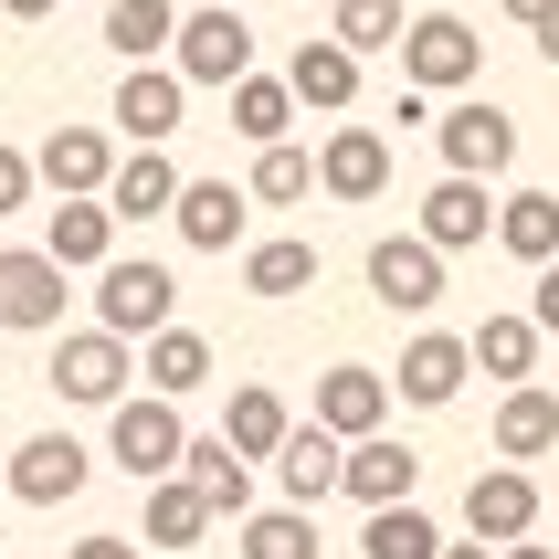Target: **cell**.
Returning <instances> with one entry per match:
<instances>
[{
  "label": "cell",
  "instance_id": "cell-1",
  "mask_svg": "<svg viewBox=\"0 0 559 559\" xmlns=\"http://www.w3.org/2000/svg\"><path fill=\"white\" fill-rule=\"evenodd\" d=\"M169 317H180V275H169V264H148V253H117V264L95 275V328H106V338L148 348Z\"/></svg>",
  "mask_w": 559,
  "mask_h": 559
},
{
  "label": "cell",
  "instance_id": "cell-2",
  "mask_svg": "<svg viewBox=\"0 0 559 559\" xmlns=\"http://www.w3.org/2000/svg\"><path fill=\"white\" fill-rule=\"evenodd\" d=\"M475 63H486V43H475L465 11H412L402 22V85L412 95H475Z\"/></svg>",
  "mask_w": 559,
  "mask_h": 559
},
{
  "label": "cell",
  "instance_id": "cell-3",
  "mask_svg": "<svg viewBox=\"0 0 559 559\" xmlns=\"http://www.w3.org/2000/svg\"><path fill=\"white\" fill-rule=\"evenodd\" d=\"M433 148H443V180H507L518 169V117L497 95H454L433 117Z\"/></svg>",
  "mask_w": 559,
  "mask_h": 559
},
{
  "label": "cell",
  "instance_id": "cell-4",
  "mask_svg": "<svg viewBox=\"0 0 559 559\" xmlns=\"http://www.w3.org/2000/svg\"><path fill=\"white\" fill-rule=\"evenodd\" d=\"M106 454H117L138 486H158V475H180V454H190V423H180V402H158V391H127L117 412H106Z\"/></svg>",
  "mask_w": 559,
  "mask_h": 559
},
{
  "label": "cell",
  "instance_id": "cell-5",
  "mask_svg": "<svg viewBox=\"0 0 559 559\" xmlns=\"http://www.w3.org/2000/svg\"><path fill=\"white\" fill-rule=\"evenodd\" d=\"M63 391V402H85V412H117L127 391H138V348L106 338V328H63L53 338V370H43Z\"/></svg>",
  "mask_w": 559,
  "mask_h": 559
},
{
  "label": "cell",
  "instance_id": "cell-6",
  "mask_svg": "<svg viewBox=\"0 0 559 559\" xmlns=\"http://www.w3.org/2000/svg\"><path fill=\"white\" fill-rule=\"evenodd\" d=\"M169 74L180 85H243L253 74V32H243V11L233 0H212V11H180V43H169Z\"/></svg>",
  "mask_w": 559,
  "mask_h": 559
},
{
  "label": "cell",
  "instance_id": "cell-7",
  "mask_svg": "<svg viewBox=\"0 0 559 559\" xmlns=\"http://www.w3.org/2000/svg\"><path fill=\"white\" fill-rule=\"evenodd\" d=\"M63 307H74V275H63L43 243H11V253H0V328L63 338Z\"/></svg>",
  "mask_w": 559,
  "mask_h": 559
},
{
  "label": "cell",
  "instance_id": "cell-8",
  "mask_svg": "<svg viewBox=\"0 0 559 559\" xmlns=\"http://www.w3.org/2000/svg\"><path fill=\"white\" fill-rule=\"evenodd\" d=\"M190 117V85L169 74V63H127L117 74V106H106V127H117L127 148H169Z\"/></svg>",
  "mask_w": 559,
  "mask_h": 559
},
{
  "label": "cell",
  "instance_id": "cell-9",
  "mask_svg": "<svg viewBox=\"0 0 559 559\" xmlns=\"http://www.w3.org/2000/svg\"><path fill=\"white\" fill-rule=\"evenodd\" d=\"M359 275H370V296H380L391 317H433V307H443V253L423 243V233H380Z\"/></svg>",
  "mask_w": 559,
  "mask_h": 559
},
{
  "label": "cell",
  "instance_id": "cell-10",
  "mask_svg": "<svg viewBox=\"0 0 559 559\" xmlns=\"http://www.w3.org/2000/svg\"><path fill=\"white\" fill-rule=\"evenodd\" d=\"M117 138L106 127H53L43 148H32V180L53 190V201H106V180H117Z\"/></svg>",
  "mask_w": 559,
  "mask_h": 559
},
{
  "label": "cell",
  "instance_id": "cell-11",
  "mask_svg": "<svg viewBox=\"0 0 559 559\" xmlns=\"http://www.w3.org/2000/svg\"><path fill=\"white\" fill-rule=\"evenodd\" d=\"M85 475H95V454L74 433H32L22 454L0 465V486H11L22 507H74V497H85Z\"/></svg>",
  "mask_w": 559,
  "mask_h": 559
},
{
  "label": "cell",
  "instance_id": "cell-12",
  "mask_svg": "<svg viewBox=\"0 0 559 559\" xmlns=\"http://www.w3.org/2000/svg\"><path fill=\"white\" fill-rule=\"evenodd\" d=\"M465 528H475V549H518L538 528V475L528 465H486L465 486Z\"/></svg>",
  "mask_w": 559,
  "mask_h": 559
},
{
  "label": "cell",
  "instance_id": "cell-13",
  "mask_svg": "<svg viewBox=\"0 0 559 559\" xmlns=\"http://www.w3.org/2000/svg\"><path fill=\"white\" fill-rule=\"evenodd\" d=\"M317 190L328 201H380L391 190V138L380 127H328L317 138Z\"/></svg>",
  "mask_w": 559,
  "mask_h": 559
},
{
  "label": "cell",
  "instance_id": "cell-14",
  "mask_svg": "<svg viewBox=\"0 0 559 559\" xmlns=\"http://www.w3.org/2000/svg\"><path fill=\"white\" fill-rule=\"evenodd\" d=\"M317 433H338V443L391 433V380H380V370H359V359H338V370L317 380Z\"/></svg>",
  "mask_w": 559,
  "mask_h": 559
},
{
  "label": "cell",
  "instance_id": "cell-15",
  "mask_svg": "<svg viewBox=\"0 0 559 559\" xmlns=\"http://www.w3.org/2000/svg\"><path fill=\"white\" fill-rule=\"evenodd\" d=\"M412 486H423V454L402 433H370L338 454V497H359V507H412Z\"/></svg>",
  "mask_w": 559,
  "mask_h": 559
},
{
  "label": "cell",
  "instance_id": "cell-16",
  "mask_svg": "<svg viewBox=\"0 0 559 559\" xmlns=\"http://www.w3.org/2000/svg\"><path fill=\"white\" fill-rule=\"evenodd\" d=\"M285 95H296L307 117H348V106H359V53H338L328 32L296 43V53H285Z\"/></svg>",
  "mask_w": 559,
  "mask_h": 559
},
{
  "label": "cell",
  "instance_id": "cell-17",
  "mask_svg": "<svg viewBox=\"0 0 559 559\" xmlns=\"http://www.w3.org/2000/svg\"><path fill=\"white\" fill-rule=\"evenodd\" d=\"M43 253H53L63 275H106L117 264V212L106 201H53L43 212Z\"/></svg>",
  "mask_w": 559,
  "mask_h": 559
},
{
  "label": "cell",
  "instance_id": "cell-18",
  "mask_svg": "<svg viewBox=\"0 0 559 559\" xmlns=\"http://www.w3.org/2000/svg\"><path fill=\"white\" fill-rule=\"evenodd\" d=\"M433 253H475L486 233H497V201H486V180H433L423 190V222H412Z\"/></svg>",
  "mask_w": 559,
  "mask_h": 559
},
{
  "label": "cell",
  "instance_id": "cell-19",
  "mask_svg": "<svg viewBox=\"0 0 559 559\" xmlns=\"http://www.w3.org/2000/svg\"><path fill=\"white\" fill-rule=\"evenodd\" d=\"M180 486H190L201 507H212V518H233V528L253 518V465H243V454H233L222 433H190V454H180Z\"/></svg>",
  "mask_w": 559,
  "mask_h": 559
},
{
  "label": "cell",
  "instance_id": "cell-20",
  "mask_svg": "<svg viewBox=\"0 0 559 559\" xmlns=\"http://www.w3.org/2000/svg\"><path fill=\"white\" fill-rule=\"evenodd\" d=\"M475 380V359H465V338H443V328H423V338L402 348V370H391V391H402L412 412H443L454 391Z\"/></svg>",
  "mask_w": 559,
  "mask_h": 559
},
{
  "label": "cell",
  "instance_id": "cell-21",
  "mask_svg": "<svg viewBox=\"0 0 559 559\" xmlns=\"http://www.w3.org/2000/svg\"><path fill=\"white\" fill-rule=\"evenodd\" d=\"M285 433H296V412H285L275 380H233V402H222V443H233L243 465H275Z\"/></svg>",
  "mask_w": 559,
  "mask_h": 559
},
{
  "label": "cell",
  "instance_id": "cell-22",
  "mask_svg": "<svg viewBox=\"0 0 559 559\" xmlns=\"http://www.w3.org/2000/svg\"><path fill=\"white\" fill-rule=\"evenodd\" d=\"M338 454H348L338 433H317V423H296V433L275 443V486H285V507H307V518H317V507L338 497Z\"/></svg>",
  "mask_w": 559,
  "mask_h": 559
},
{
  "label": "cell",
  "instance_id": "cell-23",
  "mask_svg": "<svg viewBox=\"0 0 559 559\" xmlns=\"http://www.w3.org/2000/svg\"><path fill=\"white\" fill-rule=\"evenodd\" d=\"M243 212H253V201L233 180H180V201H169V222H180L190 253H233V243H243Z\"/></svg>",
  "mask_w": 559,
  "mask_h": 559
},
{
  "label": "cell",
  "instance_id": "cell-24",
  "mask_svg": "<svg viewBox=\"0 0 559 559\" xmlns=\"http://www.w3.org/2000/svg\"><path fill=\"white\" fill-rule=\"evenodd\" d=\"M138 380H148L158 402H190V391L212 380V338H201V328H180V317H169V328H158V338L138 348Z\"/></svg>",
  "mask_w": 559,
  "mask_h": 559
},
{
  "label": "cell",
  "instance_id": "cell-25",
  "mask_svg": "<svg viewBox=\"0 0 559 559\" xmlns=\"http://www.w3.org/2000/svg\"><path fill=\"white\" fill-rule=\"evenodd\" d=\"M180 201V169H169V148H127L117 158V180H106V212H117V233L127 222H158Z\"/></svg>",
  "mask_w": 559,
  "mask_h": 559
},
{
  "label": "cell",
  "instance_id": "cell-26",
  "mask_svg": "<svg viewBox=\"0 0 559 559\" xmlns=\"http://www.w3.org/2000/svg\"><path fill=\"white\" fill-rule=\"evenodd\" d=\"M559 443V391H538V380H518L497 402V465H538Z\"/></svg>",
  "mask_w": 559,
  "mask_h": 559
},
{
  "label": "cell",
  "instance_id": "cell-27",
  "mask_svg": "<svg viewBox=\"0 0 559 559\" xmlns=\"http://www.w3.org/2000/svg\"><path fill=\"white\" fill-rule=\"evenodd\" d=\"M497 243L518 253V264H559V190H507L497 201Z\"/></svg>",
  "mask_w": 559,
  "mask_h": 559
},
{
  "label": "cell",
  "instance_id": "cell-28",
  "mask_svg": "<svg viewBox=\"0 0 559 559\" xmlns=\"http://www.w3.org/2000/svg\"><path fill=\"white\" fill-rule=\"evenodd\" d=\"M169 43H180V0H106V53L169 63Z\"/></svg>",
  "mask_w": 559,
  "mask_h": 559
},
{
  "label": "cell",
  "instance_id": "cell-29",
  "mask_svg": "<svg viewBox=\"0 0 559 559\" xmlns=\"http://www.w3.org/2000/svg\"><path fill=\"white\" fill-rule=\"evenodd\" d=\"M465 359L518 391V380H538V328H528V317H475V328H465Z\"/></svg>",
  "mask_w": 559,
  "mask_h": 559
},
{
  "label": "cell",
  "instance_id": "cell-30",
  "mask_svg": "<svg viewBox=\"0 0 559 559\" xmlns=\"http://www.w3.org/2000/svg\"><path fill=\"white\" fill-rule=\"evenodd\" d=\"M138 497H148V549H201V538L222 528V518L190 497L180 475H158V486H138Z\"/></svg>",
  "mask_w": 559,
  "mask_h": 559
},
{
  "label": "cell",
  "instance_id": "cell-31",
  "mask_svg": "<svg viewBox=\"0 0 559 559\" xmlns=\"http://www.w3.org/2000/svg\"><path fill=\"white\" fill-rule=\"evenodd\" d=\"M359 559H443V528L423 507H370V528H359Z\"/></svg>",
  "mask_w": 559,
  "mask_h": 559
},
{
  "label": "cell",
  "instance_id": "cell-32",
  "mask_svg": "<svg viewBox=\"0 0 559 559\" xmlns=\"http://www.w3.org/2000/svg\"><path fill=\"white\" fill-rule=\"evenodd\" d=\"M243 201H317V158L296 148V138H275V148H253V180H243Z\"/></svg>",
  "mask_w": 559,
  "mask_h": 559
},
{
  "label": "cell",
  "instance_id": "cell-33",
  "mask_svg": "<svg viewBox=\"0 0 559 559\" xmlns=\"http://www.w3.org/2000/svg\"><path fill=\"white\" fill-rule=\"evenodd\" d=\"M243 285H253V296H307V285H317V243H296V233L253 243L243 253Z\"/></svg>",
  "mask_w": 559,
  "mask_h": 559
},
{
  "label": "cell",
  "instance_id": "cell-34",
  "mask_svg": "<svg viewBox=\"0 0 559 559\" xmlns=\"http://www.w3.org/2000/svg\"><path fill=\"white\" fill-rule=\"evenodd\" d=\"M328 43L338 53H402V0H338L328 11Z\"/></svg>",
  "mask_w": 559,
  "mask_h": 559
},
{
  "label": "cell",
  "instance_id": "cell-35",
  "mask_svg": "<svg viewBox=\"0 0 559 559\" xmlns=\"http://www.w3.org/2000/svg\"><path fill=\"white\" fill-rule=\"evenodd\" d=\"M243 559H328V549H317L307 507H253L243 518Z\"/></svg>",
  "mask_w": 559,
  "mask_h": 559
},
{
  "label": "cell",
  "instance_id": "cell-36",
  "mask_svg": "<svg viewBox=\"0 0 559 559\" xmlns=\"http://www.w3.org/2000/svg\"><path fill=\"white\" fill-rule=\"evenodd\" d=\"M233 127H243L253 148H275L285 127H296V95H285V74H243V85H233Z\"/></svg>",
  "mask_w": 559,
  "mask_h": 559
},
{
  "label": "cell",
  "instance_id": "cell-37",
  "mask_svg": "<svg viewBox=\"0 0 559 559\" xmlns=\"http://www.w3.org/2000/svg\"><path fill=\"white\" fill-rule=\"evenodd\" d=\"M32 190H43V180H32V158L0 148V212H32Z\"/></svg>",
  "mask_w": 559,
  "mask_h": 559
},
{
  "label": "cell",
  "instance_id": "cell-38",
  "mask_svg": "<svg viewBox=\"0 0 559 559\" xmlns=\"http://www.w3.org/2000/svg\"><path fill=\"white\" fill-rule=\"evenodd\" d=\"M538 338H559V264H538V307H528Z\"/></svg>",
  "mask_w": 559,
  "mask_h": 559
},
{
  "label": "cell",
  "instance_id": "cell-39",
  "mask_svg": "<svg viewBox=\"0 0 559 559\" xmlns=\"http://www.w3.org/2000/svg\"><path fill=\"white\" fill-rule=\"evenodd\" d=\"M63 559H138V538H117V528H95V538H74Z\"/></svg>",
  "mask_w": 559,
  "mask_h": 559
},
{
  "label": "cell",
  "instance_id": "cell-40",
  "mask_svg": "<svg viewBox=\"0 0 559 559\" xmlns=\"http://www.w3.org/2000/svg\"><path fill=\"white\" fill-rule=\"evenodd\" d=\"M497 11H507V22H528V32H538V22L559 11V0H497Z\"/></svg>",
  "mask_w": 559,
  "mask_h": 559
},
{
  "label": "cell",
  "instance_id": "cell-41",
  "mask_svg": "<svg viewBox=\"0 0 559 559\" xmlns=\"http://www.w3.org/2000/svg\"><path fill=\"white\" fill-rule=\"evenodd\" d=\"M43 11H53V0H0V22H43Z\"/></svg>",
  "mask_w": 559,
  "mask_h": 559
},
{
  "label": "cell",
  "instance_id": "cell-42",
  "mask_svg": "<svg viewBox=\"0 0 559 559\" xmlns=\"http://www.w3.org/2000/svg\"><path fill=\"white\" fill-rule=\"evenodd\" d=\"M538 53H549V63H559V11H549V22H538Z\"/></svg>",
  "mask_w": 559,
  "mask_h": 559
},
{
  "label": "cell",
  "instance_id": "cell-43",
  "mask_svg": "<svg viewBox=\"0 0 559 559\" xmlns=\"http://www.w3.org/2000/svg\"><path fill=\"white\" fill-rule=\"evenodd\" d=\"M497 559H559V549H528V538H518V549H497Z\"/></svg>",
  "mask_w": 559,
  "mask_h": 559
},
{
  "label": "cell",
  "instance_id": "cell-44",
  "mask_svg": "<svg viewBox=\"0 0 559 559\" xmlns=\"http://www.w3.org/2000/svg\"><path fill=\"white\" fill-rule=\"evenodd\" d=\"M443 559H497V549H454V538H443Z\"/></svg>",
  "mask_w": 559,
  "mask_h": 559
},
{
  "label": "cell",
  "instance_id": "cell-45",
  "mask_svg": "<svg viewBox=\"0 0 559 559\" xmlns=\"http://www.w3.org/2000/svg\"><path fill=\"white\" fill-rule=\"evenodd\" d=\"M0 507H11V486H0Z\"/></svg>",
  "mask_w": 559,
  "mask_h": 559
}]
</instances>
